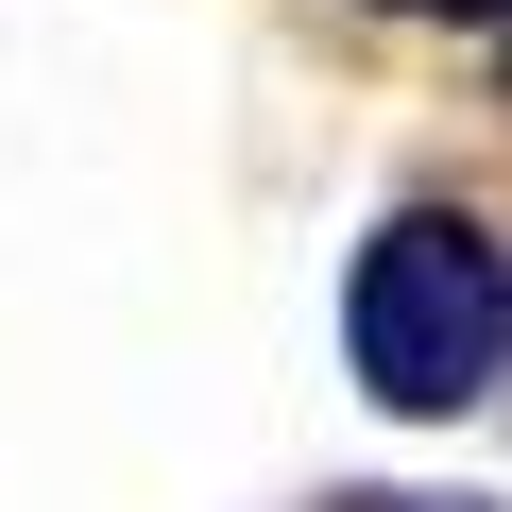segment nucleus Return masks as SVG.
Returning a JSON list of instances; mask_svg holds the SVG:
<instances>
[{"mask_svg":"<svg viewBox=\"0 0 512 512\" xmlns=\"http://www.w3.org/2000/svg\"><path fill=\"white\" fill-rule=\"evenodd\" d=\"M342 359H359V393L410 410V427H444V410H478V393L512 376V256H495L478 205H393V222L359 239Z\"/></svg>","mask_w":512,"mask_h":512,"instance_id":"obj_1","label":"nucleus"},{"mask_svg":"<svg viewBox=\"0 0 512 512\" xmlns=\"http://www.w3.org/2000/svg\"><path fill=\"white\" fill-rule=\"evenodd\" d=\"M410 18H495V35H512V0H410Z\"/></svg>","mask_w":512,"mask_h":512,"instance_id":"obj_2","label":"nucleus"}]
</instances>
